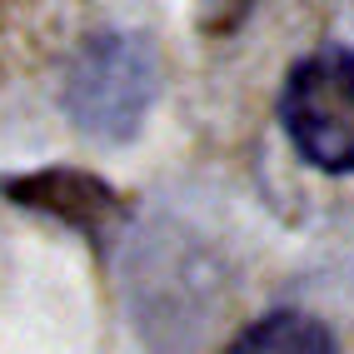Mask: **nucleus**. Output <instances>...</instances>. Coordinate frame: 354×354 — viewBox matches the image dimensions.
I'll list each match as a JSON object with an SVG mask.
<instances>
[{
	"label": "nucleus",
	"mask_w": 354,
	"mask_h": 354,
	"mask_svg": "<svg viewBox=\"0 0 354 354\" xmlns=\"http://www.w3.org/2000/svg\"><path fill=\"white\" fill-rule=\"evenodd\" d=\"M0 195L20 209H35L45 220H60L95 254H110L115 240L130 225L125 195L115 185H105L100 175L75 170V165H45V170H26V175H0Z\"/></svg>",
	"instance_id": "3"
},
{
	"label": "nucleus",
	"mask_w": 354,
	"mask_h": 354,
	"mask_svg": "<svg viewBox=\"0 0 354 354\" xmlns=\"http://www.w3.org/2000/svg\"><path fill=\"white\" fill-rule=\"evenodd\" d=\"M160 95V55L140 30H95L65 70L60 105L100 145H130Z\"/></svg>",
	"instance_id": "1"
},
{
	"label": "nucleus",
	"mask_w": 354,
	"mask_h": 354,
	"mask_svg": "<svg viewBox=\"0 0 354 354\" xmlns=\"http://www.w3.org/2000/svg\"><path fill=\"white\" fill-rule=\"evenodd\" d=\"M279 130L319 175H354V50L319 45L279 85Z\"/></svg>",
	"instance_id": "2"
},
{
	"label": "nucleus",
	"mask_w": 354,
	"mask_h": 354,
	"mask_svg": "<svg viewBox=\"0 0 354 354\" xmlns=\"http://www.w3.org/2000/svg\"><path fill=\"white\" fill-rule=\"evenodd\" d=\"M225 354H339V339L310 310H270L245 324Z\"/></svg>",
	"instance_id": "4"
}]
</instances>
